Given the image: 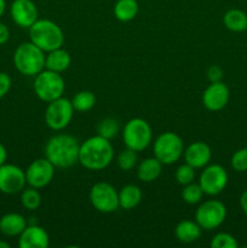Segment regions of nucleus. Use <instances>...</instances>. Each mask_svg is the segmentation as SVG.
<instances>
[{
    "label": "nucleus",
    "instance_id": "f257e3e1",
    "mask_svg": "<svg viewBox=\"0 0 247 248\" xmlns=\"http://www.w3.org/2000/svg\"><path fill=\"white\" fill-rule=\"evenodd\" d=\"M114 159V148L110 140L96 135L87 138L80 144L79 162L90 171H101L107 169Z\"/></svg>",
    "mask_w": 247,
    "mask_h": 248
},
{
    "label": "nucleus",
    "instance_id": "f03ea898",
    "mask_svg": "<svg viewBox=\"0 0 247 248\" xmlns=\"http://www.w3.org/2000/svg\"><path fill=\"white\" fill-rule=\"evenodd\" d=\"M80 144L75 137L65 133L56 135L45 145V157L56 169H69L79 162Z\"/></svg>",
    "mask_w": 247,
    "mask_h": 248
},
{
    "label": "nucleus",
    "instance_id": "7ed1b4c3",
    "mask_svg": "<svg viewBox=\"0 0 247 248\" xmlns=\"http://www.w3.org/2000/svg\"><path fill=\"white\" fill-rule=\"evenodd\" d=\"M29 39L44 52L62 47L64 34L62 28L50 19H39L29 28Z\"/></svg>",
    "mask_w": 247,
    "mask_h": 248
},
{
    "label": "nucleus",
    "instance_id": "20e7f679",
    "mask_svg": "<svg viewBox=\"0 0 247 248\" xmlns=\"http://www.w3.org/2000/svg\"><path fill=\"white\" fill-rule=\"evenodd\" d=\"M46 55L31 41L23 43L15 50L14 64L21 74L35 77L45 69Z\"/></svg>",
    "mask_w": 247,
    "mask_h": 248
},
{
    "label": "nucleus",
    "instance_id": "39448f33",
    "mask_svg": "<svg viewBox=\"0 0 247 248\" xmlns=\"http://www.w3.org/2000/svg\"><path fill=\"white\" fill-rule=\"evenodd\" d=\"M65 90V82L61 73L44 69L35 75L34 80V92L36 97L43 102L50 103L63 96Z\"/></svg>",
    "mask_w": 247,
    "mask_h": 248
},
{
    "label": "nucleus",
    "instance_id": "423d86ee",
    "mask_svg": "<svg viewBox=\"0 0 247 248\" xmlns=\"http://www.w3.org/2000/svg\"><path fill=\"white\" fill-rule=\"evenodd\" d=\"M126 148L135 152H143L150 145L153 140L152 126L142 118H133L126 123L123 132Z\"/></svg>",
    "mask_w": 247,
    "mask_h": 248
},
{
    "label": "nucleus",
    "instance_id": "0eeeda50",
    "mask_svg": "<svg viewBox=\"0 0 247 248\" xmlns=\"http://www.w3.org/2000/svg\"><path fill=\"white\" fill-rule=\"evenodd\" d=\"M153 152H154V156L162 165L176 164L183 156V140L177 133L167 131V132L161 133L155 140Z\"/></svg>",
    "mask_w": 247,
    "mask_h": 248
},
{
    "label": "nucleus",
    "instance_id": "6e6552de",
    "mask_svg": "<svg viewBox=\"0 0 247 248\" xmlns=\"http://www.w3.org/2000/svg\"><path fill=\"white\" fill-rule=\"evenodd\" d=\"M227 207L219 200H207L201 203L195 212V220L201 229L213 230L224 223Z\"/></svg>",
    "mask_w": 247,
    "mask_h": 248
},
{
    "label": "nucleus",
    "instance_id": "1a4fd4ad",
    "mask_svg": "<svg viewBox=\"0 0 247 248\" xmlns=\"http://www.w3.org/2000/svg\"><path fill=\"white\" fill-rule=\"evenodd\" d=\"M90 202L101 213H113L118 210L119 191L107 182H98L90 190Z\"/></svg>",
    "mask_w": 247,
    "mask_h": 248
},
{
    "label": "nucleus",
    "instance_id": "9d476101",
    "mask_svg": "<svg viewBox=\"0 0 247 248\" xmlns=\"http://www.w3.org/2000/svg\"><path fill=\"white\" fill-rule=\"evenodd\" d=\"M74 114L72 101L68 98H60L50 102L45 111V123L48 128L61 131L70 124Z\"/></svg>",
    "mask_w": 247,
    "mask_h": 248
},
{
    "label": "nucleus",
    "instance_id": "9b49d317",
    "mask_svg": "<svg viewBox=\"0 0 247 248\" xmlns=\"http://www.w3.org/2000/svg\"><path fill=\"white\" fill-rule=\"evenodd\" d=\"M199 184L202 189L203 194L210 196H216L222 193L228 184V172L223 166L218 164L207 165L203 167Z\"/></svg>",
    "mask_w": 247,
    "mask_h": 248
},
{
    "label": "nucleus",
    "instance_id": "f8f14e48",
    "mask_svg": "<svg viewBox=\"0 0 247 248\" xmlns=\"http://www.w3.org/2000/svg\"><path fill=\"white\" fill-rule=\"evenodd\" d=\"M55 169L56 167L46 157L34 160L26 171L27 184L35 189L48 186L55 176Z\"/></svg>",
    "mask_w": 247,
    "mask_h": 248
},
{
    "label": "nucleus",
    "instance_id": "ddd939ff",
    "mask_svg": "<svg viewBox=\"0 0 247 248\" xmlns=\"http://www.w3.org/2000/svg\"><path fill=\"white\" fill-rule=\"evenodd\" d=\"M27 184L26 171L16 165L4 164L0 166V191L7 195L17 194Z\"/></svg>",
    "mask_w": 247,
    "mask_h": 248
},
{
    "label": "nucleus",
    "instance_id": "4468645a",
    "mask_svg": "<svg viewBox=\"0 0 247 248\" xmlns=\"http://www.w3.org/2000/svg\"><path fill=\"white\" fill-rule=\"evenodd\" d=\"M230 99L229 87L222 81L211 82L202 93V104L207 110L219 111Z\"/></svg>",
    "mask_w": 247,
    "mask_h": 248
},
{
    "label": "nucleus",
    "instance_id": "2eb2a0df",
    "mask_svg": "<svg viewBox=\"0 0 247 248\" xmlns=\"http://www.w3.org/2000/svg\"><path fill=\"white\" fill-rule=\"evenodd\" d=\"M12 21L21 28H31L38 21V9L31 0H14L10 7Z\"/></svg>",
    "mask_w": 247,
    "mask_h": 248
},
{
    "label": "nucleus",
    "instance_id": "dca6fc26",
    "mask_svg": "<svg viewBox=\"0 0 247 248\" xmlns=\"http://www.w3.org/2000/svg\"><path fill=\"white\" fill-rule=\"evenodd\" d=\"M50 245V236L44 228L36 224L27 225L21 232L18 246L21 248H47Z\"/></svg>",
    "mask_w": 247,
    "mask_h": 248
},
{
    "label": "nucleus",
    "instance_id": "f3484780",
    "mask_svg": "<svg viewBox=\"0 0 247 248\" xmlns=\"http://www.w3.org/2000/svg\"><path fill=\"white\" fill-rule=\"evenodd\" d=\"M184 160L194 169H203L207 166L212 157L211 147L205 142H194L188 145L183 153Z\"/></svg>",
    "mask_w": 247,
    "mask_h": 248
},
{
    "label": "nucleus",
    "instance_id": "a211bd4d",
    "mask_svg": "<svg viewBox=\"0 0 247 248\" xmlns=\"http://www.w3.org/2000/svg\"><path fill=\"white\" fill-rule=\"evenodd\" d=\"M27 225V219L19 213H6L0 218V232L6 236H19Z\"/></svg>",
    "mask_w": 247,
    "mask_h": 248
},
{
    "label": "nucleus",
    "instance_id": "6ab92c4d",
    "mask_svg": "<svg viewBox=\"0 0 247 248\" xmlns=\"http://www.w3.org/2000/svg\"><path fill=\"white\" fill-rule=\"evenodd\" d=\"M72 64V57L68 51L60 47L47 52L45 58V69L56 73H63Z\"/></svg>",
    "mask_w": 247,
    "mask_h": 248
},
{
    "label": "nucleus",
    "instance_id": "aec40b11",
    "mask_svg": "<svg viewBox=\"0 0 247 248\" xmlns=\"http://www.w3.org/2000/svg\"><path fill=\"white\" fill-rule=\"evenodd\" d=\"M164 165L156 159V157H147L139 162L137 167V177L139 181L144 183L156 181L162 172Z\"/></svg>",
    "mask_w": 247,
    "mask_h": 248
},
{
    "label": "nucleus",
    "instance_id": "412c9836",
    "mask_svg": "<svg viewBox=\"0 0 247 248\" xmlns=\"http://www.w3.org/2000/svg\"><path fill=\"white\" fill-rule=\"evenodd\" d=\"M143 198L142 190L136 184H127L119 191V206L123 210L130 211L137 207Z\"/></svg>",
    "mask_w": 247,
    "mask_h": 248
},
{
    "label": "nucleus",
    "instance_id": "4be33fe9",
    "mask_svg": "<svg viewBox=\"0 0 247 248\" xmlns=\"http://www.w3.org/2000/svg\"><path fill=\"white\" fill-rule=\"evenodd\" d=\"M201 227L193 220H182L177 224L176 229H174V235L177 239L184 244H191L195 242L196 240L200 239L201 236Z\"/></svg>",
    "mask_w": 247,
    "mask_h": 248
},
{
    "label": "nucleus",
    "instance_id": "5701e85b",
    "mask_svg": "<svg viewBox=\"0 0 247 248\" xmlns=\"http://www.w3.org/2000/svg\"><path fill=\"white\" fill-rule=\"evenodd\" d=\"M225 28L235 33H241L247 31V15L242 10L232 9L225 12L223 17Z\"/></svg>",
    "mask_w": 247,
    "mask_h": 248
},
{
    "label": "nucleus",
    "instance_id": "b1692460",
    "mask_svg": "<svg viewBox=\"0 0 247 248\" xmlns=\"http://www.w3.org/2000/svg\"><path fill=\"white\" fill-rule=\"evenodd\" d=\"M138 10L137 0H118L114 5V16L120 22H130L137 16Z\"/></svg>",
    "mask_w": 247,
    "mask_h": 248
},
{
    "label": "nucleus",
    "instance_id": "393cba45",
    "mask_svg": "<svg viewBox=\"0 0 247 248\" xmlns=\"http://www.w3.org/2000/svg\"><path fill=\"white\" fill-rule=\"evenodd\" d=\"M72 104L74 110L80 111V113H86V111H90L96 104V97L92 93L91 91H87V90H84V91H80L73 97Z\"/></svg>",
    "mask_w": 247,
    "mask_h": 248
},
{
    "label": "nucleus",
    "instance_id": "a878e982",
    "mask_svg": "<svg viewBox=\"0 0 247 248\" xmlns=\"http://www.w3.org/2000/svg\"><path fill=\"white\" fill-rule=\"evenodd\" d=\"M21 202L24 208L29 211L38 210L39 206L41 205V196L39 194L38 189L29 186V188H24L21 194Z\"/></svg>",
    "mask_w": 247,
    "mask_h": 248
},
{
    "label": "nucleus",
    "instance_id": "bb28decb",
    "mask_svg": "<svg viewBox=\"0 0 247 248\" xmlns=\"http://www.w3.org/2000/svg\"><path fill=\"white\" fill-rule=\"evenodd\" d=\"M203 191L201 189L199 183H190L184 186L183 190H182V199L188 205H196L202 200Z\"/></svg>",
    "mask_w": 247,
    "mask_h": 248
},
{
    "label": "nucleus",
    "instance_id": "cd10ccee",
    "mask_svg": "<svg viewBox=\"0 0 247 248\" xmlns=\"http://www.w3.org/2000/svg\"><path fill=\"white\" fill-rule=\"evenodd\" d=\"M120 131V125L118 121L113 118H107L102 120L97 126V135L107 138V140H113Z\"/></svg>",
    "mask_w": 247,
    "mask_h": 248
},
{
    "label": "nucleus",
    "instance_id": "c85d7f7f",
    "mask_svg": "<svg viewBox=\"0 0 247 248\" xmlns=\"http://www.w3.org/2000/svg\"><path fill=\"white\" fill-rule=\"evenodd\" d=\"M116 161H118V166L121 171H131V170L135 169L136 165H137V152L126 148L125 150H123V152L118 155V160H116Z\"/></svg>",
    "mask_w": 247,
    "mask_h": 248
},
{
    "label": "nucleus",
    "instance_id": "c756f323",
    "mask_svg": "<svg viewBox=\"0 0 247 248\" xmlns=\"http://www.w3.org/2000/svg\"><path fill=\"white\" fill-rule=\"evenodd\" d=\"M174 177H176L177 183L181 184V186H184L186 184H190L195 179V169L185 162L176 170V176Z\"/></svg>",
    "mask_w": 247,
    "mask_h": 248
},
{
    "label": "nucleus",
    "instance_id": "7c9ffc66",
    "mask_svg": "<svg viewBox=\"0 0 247 248\" xmlns=\"http://www.w3.org/2000/svg\"><path fill=\"white\" fill-rule=\"evenodd\" d=\"M211 247L212 248H236L237 241L232 235L228 232H219L216 235L211 241Z\"/></svg>",
    "mask_w": 247,
    "mask_h": 248
},
{
    "label": "nucleus",
    "instance_id": "2f4dec72",
    "mask_svg": "<svg viewBox=\"0 0 247 248\" xmlns=\"http://www.w3.org/2000/svg\"><path fill=\"white\" fill-rule=\"evenodd\" d=\"M232 167L237 172L247 171V148L236 150L232 156Z\"/></svg>",
    "mask_w": 247,
    "mask_h": 248
},
{
    "label": "nucleus",
    "instance_id": "473e14b6",
    "mask_svg": "<svg viewBox=\"0 0 247 248\" xmlns=\"http://www.w3.org/2000/svg\"><path fill=\"white\" fill-rule=\"evenodd\" d=\"M206 77H207L208 81L210 82H218L222 81L223 79V70L222 68L218 65H211L206 72Z\"/></svg>",
    "mask_w": 247,
    "mask_h": 248
},
{
    "label": "nucleus",
    "instance_id": "72a5a7b5",
    "mask_svg": "<svg viewBox=\"0 0 247 248\" xmlns=\"http://www.w3.org/2000/svg\"><path fill=\"white\" fill-rule=\"evenodd\" d=\"M11 78L6 73L0 72V99L6 96L7 92L11 89Z\"/></svg>",
    "mask_w": 247,
    "mask_h": 248
},
{
    "label": "nucleus",
    "instance_id": "f704fd0d",
    "mask_svg": "<svg viewBox=\"0 0 247 248\" xmlns=\"http://www.w3.org/2000/svg\"><path fill=\"white\" fill-rule=\"evenodd\" d=\"M9 39H10V29L7 28L6 24L0 22V45H4L5 43H7Z\"/></svg>",
    "mask_w": 247,
    "mask_h": 248
},
{
    "label": "nucleus",
    "instance_id": "c9c22d12",
    "mask_svg": "<svg viewBox=\"0 0 247 248\" xmlns=\"http://www.w3.org/2000/svg\"><path fill=\"white\" fill-rule=\"evenodd\" d=\"M6 160H7V150L6 148L0 143V166L6 164Z\"/></svg>",
    "mask_w": 247,
    "mask_h": 248
},
{
    "label": "nucleus",
    "instance_id": "e433bc0d",
    "mask_svg": "<svg viewBox=\"0 0 247 248\" xmlns=\"http://www.w3.org/2000/svg\"><path fill=\"white\" fill-rule=\"evenodd\" d=\"M240 206H241L242 211L245 212V215L247 216V190L244 191L241 194V198H240Z\"/></svg>",
    "mask_w": 247,
    "mask_h": 248
},
{
    "label": "nucleus",
    "instance_id": "4c0bfd02",
    "mask_svg": "<svg viewBox=\"0 0 247 248\" xmlns=\"http://www.w3.org/2000/svg\"><path fill=\"white\" fill-rule=\"evenodd\" d=\"M5 9H6V2H5V0H0V17L4 15Z\"/></svg>",
    "mask_w": 247,
    "mask_h": 248
},
{
    "label": "nucleus",
    "instance_id": "58836bf2",
    "mask_svg": "<svg viewBox=\"0 0 247 248\" xmlns=\"http://www.w3.org/2000/svg\"><path fill=\"white\" fill-rule=\"evenodd\" d=\"M0 248H10V245L5 241H0Z\"/></svg>",
    "mask_w": 247,
    "mask_h": 248
},
{
    "label": "nucleus",
    "instance_id": "ea45409f",
    "mask_svg": "<svg viewBox=\"0 0 247 248\" xmlns=\"http://www.w3.org/2000/svg\"><path fill=\"white\" fill-rule=\"evenodd\" d=\"M246 142H247V140H246Z\"/></svg>",
    "mask_w": 247,
    "mask_h": 248
}]
</instances>
